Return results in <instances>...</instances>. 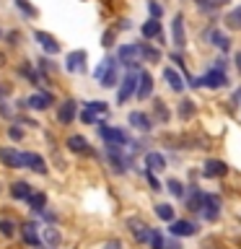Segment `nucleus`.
Returning <instances> with one entry per match:
<instances>
[{
  "mask_svg": "<svg viewBox=\"0 0 241 249\" xmlns=\"http://www.w3.org/2000/svg\"><path fill=\"white\" fill-rule=\"evenodd\" d=\"M16 5H18V11H21L23 16H31V18L36 16V8L31 5V3H26V0H16Z\"/></svg>",
  "mask_w": 241,
  "mask_h": 249,
  "instance_id": "nucleus-38",
  "label": "nucleus"
},
{
  "mask_svg": "<svg viewBox=\"0 0 241 249\" xmlns=\"http://www.w3.org/2000/svg\"><path fill=\"white\" fill-rule=\"evenodd\" d=\"M228 0H210V5H225Z\"/></svg>",
  "mask_w": 241,
  "mask_h": 249,
  "instance_id": "nucleus-48",
  "label": "nucleus"
},
{
  "mask_svg": "<svg viewBox=\"0 0 241 249\" xmlns=\"http://www.w3.org/2000/svg\"><path fill=\"white\" fill-rule=\"evenodd\" d=\"M3 62H5V54H3V52H0V65H3Z\"/></svg>",
  "mask_w": 241,
  "mask_h": 249,
  "instance_id": "nucleus-50",
  "label": "nucleus"
},
{
  "mask_svg": "<svg viewBox=\"0 0 241 249\" xmlns=\"http://www.w3.org/2000/svg\"><path fill=\"white\" fill-rule=\"evenodd\" d=\"M145 177H148V184H151V190H153V192H161V182L155 179V174H153L151 169L145 171Z\"/></svg>",
  "mask_w": 241,
  "mask_h": 249,
  "instance_id": "nucleus-40",
  "label": "nucleus"
},
{
  "mask_svg": "<svg viewBox=\"0 0 241 249\" xmlns=\"http://www.w3.org/2000/svg\"><path fill=\"white\" fill-rule=\"evenodd\" d=\"M8 39H11V44H18V31H11V34H8Z\"/></svg>",
  "mask_w": 241,
  "mask_h": 249,
  "instance_id": "nucleus-47",
  "label": "nucleus"
},
{
  "mask_svg": "<svg viewBox=\"0 0 241 249\" xmlns=\"http://www.w3.org/2000/svg\"><path fill=\"white\" fill-rule=\"evenodd\" d=\"M99 135L106 140V143H114V145H127L130 143V135L120 127H109V124H101L99 127Z\"/></svg>",
  "mask_w": 241,
  "mask_h": 249,
  "instance_id": "nucleus-5",
  "label": "nucleus"
},
{
  "mask_svg": "<svg viewBox=\"0 0 241 249\" xmlns=\"http://www.w3.org/2000/svg\"><path fill=\"white\" fill-rule=\"evenodd\" d=\"M148 11H151V18H161V13H163V8L155 3V0H151L148 3Z\"/></svg>",
  "mask_w": 241,
  "mask_h": 249,
  "instance_id": "nucleus-41",
  "label": "nucleus"
},
{
  "mask_svg": "<svg viewBox=\"0 0 241 249\" xmlns=\"http://www.w3.org/2000/svg\"><path fill=\"white\" fill-rule=\"evenodd\" d=\"M151 91H153V75H151V73H145V70H140V83H138V99H140V101H145L148 96H151Z\"/></svg>",
  "mask_w": 241,
  "mask_h": 249,
  "instance_id": "nucleus-20",
  "label": "nucleus"
},
{
  "mask_svg": "<svg viewBox=\"0 0 241 249\" xmlns=\"http://www.w3.org/2000/svg\"><path fill=\"white\" fill-rule=\"evenodd\" d=\"M205 221H218L221 218V197L218 195H210L205 192V210H202Z\"/></svg>",
  "mask_w": 241,
  "mask_h": 249,
  "instance_id": "nucleus-11",
  "label": "nucleus"
},
{
  "mask_svg": "<svg viewBox=\"0 0 241 249\" xmlns=\"http://www.w3.org/2000/svg\"><path fill=\"white\" fill-rule=\"evenodd\" d=\"M127 70H130V73L120 81V91H117V104H127L132 96H138V83H140L138 62H130Z\"/></svg>",
  "mask_w": 241,
  "mask_h": 249,
  "instance_id": "nucleus-1",
  "label": "nucleus"
},
{
  "mask_svg": "<svg viewBox=\"0 0 241 249\" xmlns=\"http://www.w3.org/2000/svg\"><path fill=\"white\" fill-rule=\"evenodd\" d=\"M148 244H151V249H166V244H163V236L158 229H151V239H148Z\"/></svg>",
  "mask_w": 241,
  "mask_h": 249,
  "instance_id": "nucleus-36",
  "label": "nucleus"
},
{
  "mask_svg": "<svg viewBox=\"0 0 241 249\" xmlns=\"http://www.w3.org/2000/svg\"><path fill=\"white\" fill-rule=\"evenodd\" d=\"M225 26L228 29H241V5L228 11V16H225Z\"/></svg>",
  "mask_w": 241,
  "mask_h": 249,
  "instance_id": "nucleus-30",
  "label": "nucleus"
},
{
  "mask_svg": "<svg viewBox=\"0 0 241 249\" xmlns=\"http://www.w3.org/2000/svg\"><path fill=\"white\" fill-rule=\"evenodd\" d=\"M36 229H39L36 223H26V226L21 229V236H23V241H26L29 247H42V239H39Z\"/></svg>",
  "mask_w": 241,
  "mask_h": 249,
  "instance_id": "nucleus-22",
  "label": "nucleus"
},
{
  "mask_svg": "<svg viewBox=\"0 0 241 249\" xmlns=\"http://www.w3.org/2000/svg\"><path fill=\"white\" fill-rule=\"evenodd\" d=\"M197 231H200V226L192 223V221H184V218H176V221H171V226H169V233L171 236H179V239L194 236Z\"/></svg>",
  "mask_w": 241,
  "mask_h": 249,
  "instance_id": "nucleus-4",
  "label": "nucleus"
},
{
  "mask_svg": "<svg viewBox=\"0 0 241 249\" xmlns=\"http://www.w3.org/2000/svg\"><path fill=\"white\" fill-rule=\"evenodd\" d=\"M163 81H166V86H169L174 93H182L184 86H187L184 78H182V73H179V70H174V68H166V70H163Z\"/></svg>",
  "mask_w": 241,
  "mask_h": 249,
  "instance_id": "nucleus-14",
  "label": "nucleus"
},
{
  "mask_svg": "<svg viewBox=\"0 0 241 249\" xmlns=\"http://www.w3.org/2000/svg\"><path fill=\"white\" fill-rule=\"evenodd\" d=\"M31 184L29 182H13L11 184V195H13V200H29L31 197Z\"/></svg>",
  "mask_w": 241,
  "mask_h": 249,
  "instance_id": "nucleus-23",
  "label": "nucleus"
},
{
  "mask_svg": "<svg viewBox=\"0 0 241 249\" xmlns=\"http://www.w3.org/2000/svg\"><path fill=\"white\" fill-rule=\"evenodd\" d=\"M65 145H68V151H70V153H78V156L91 153V145H88V140H86L83 135H70Z\"/></svg>",
  "mask_w": 241,
  "mask_h": 249,
  "instance_id": "nucleus-19",
  "label": "nucleus"
},
{
  "mask_svg": "<svg viewBox=\"0 0 241 249\" xmlns=\"http://www.w3.org/2000/svg\"><path fill=\"white\" fill-rule=\"evenodd\" d=\"M233 101H241V89H239V91H233Z\"/></svg>",
  "mask_w": 241,
  "mask_h": 249,
  "instance_id": "nucleus-49",
  "label": "nucleus"
},
{
  "mask_svg": "<svg viewBox=\"0 0 241 249\" xmlns=\"http://www.w3.org/2000/svg\"><path fill=\"white\" fill-rule=\"evenodd\" d=\"M81 122H83V124H101L99 117H96V112H91V109H86V112L81 114Z\"/></svg>",
  "mask_w": 241,
  "mask_h": 249,
  "instance_id": "nucleus-39",
  "label": "nucleus"
},
{
  "mask_svg": "<svg viewBox=\"0 0 241 249\" xmlns=\"http://www.w3.org/2000/svg\"><path fill=\"white\" fill-rule=\"evenodd\" d=\"M171 42H174L176 50H184L187 47V34H184V16L176 13L174 21H171Z\"/></svg>",
  "mask_w": 241,
  "mask_h": 249,
  "instance_id": "nucleus-7",
  "label": "nucleus"
},
{
  "mask_svg": "<svg viewBox=\"0 0 241 249\" xmlns=\"http://www.w3.org/2000/svg\"><path fill=\"white\" fill-rule=\"evenodd\" d=\"M179 117H182V120H192V117H194V101L192 99H182V101H179Z\"/></svg>",
  "mask_w": 241,
  "mask_h": 249,
  "instance_id": "nucleus-29",
  "label": "nucleus"
},
{
  "mask_svg": "<svg viewBox=\"0 0 241 249\" xmlns=\"http://www.w3.org/2000/svg\"><path fill=\"white\" fill-rule=\"evenodd\" d=\"M202 174H205L207 179L225 177V174H228V163L221 161V159H207V161H205V169H202Z\"/></svg>",
  "mask_w": 241,
  "mask_h": 249,
  "instance_id": "nucleus-12",
  "label": "nucleus"
},
{
  "mask_svg": "<svg viewBox=\"0 0 241 249\" xmlns=\"http://www.w3.org/2000/svg\"><path fill=\"white\" fill-rule=\"evenodd\" d=\"M120 60H106V70L101 75V86L104 89H112V86H120Z\"/></svg>",
  "mask_w": 241,
  "mask_h": 249,
  "instance_id": "nucleus-9",
  "label": "nucleus"
},
{
  "mask_svg": "<svg viewBox=\"0 0 241 249\" xmlns=\"http://www.w3.org/2000/svg\"><path fill=\"white\" fill-rule=\"evenodd\" d=\"M23 156H26V169H31V171H34V174H39V177H47V171H50V169H47V161L42 159V156L34 153V151H31V153H23Z\"/></svg>",
  "mask_w": 241,
  "mask_h": 249,
  "instance_id": "nucleus-18",
  "label": "nucleus"
},
{
  "mask_svg": "<svg viewBox=\"0 0 241 249\" xmlns=\"http://www.w3.org/2000/svg\"><path fill=\"white\" fill-rule=\"evenodd\" d=\"M207 39H210V44H215L221 52H228V50H231V44H228L231 39L225 36V34H221L218 29H215V31H210V34H207Z\"/></svg>",
  "mask_w": 241,
  "mask_h": 249,
  "instance_id": "nucleus-24",
  "label": "nucleus"
},
{
  "mask_svg": "<svg viewBox=\"0 0 241 249\" xmlns=\"http://www.w3.org/2000/svg\"><path fill=\"white\" fill-rule=\"evenodd\" d=\"M75 117H78V101L75 99H65L57 107V122L60 124H70Z\"/></svg>",
  "mask_w": 241,
  "mask_h": 249,
  "instance_id": "nucleus-8",
  "label": "nucleus"
},
{
  "mask_svg": "<svg viewBox=\"0 0 241 249\" xmlns=\"http://www.w3.org/2000/svg\"><path fill=\"white\" fill-rule=\"evenodd\" d=\"M117 57H120V62L124 68L130 65V62H135L138 57H143V50H140V42L138 44H122L120 50H117Z\"/></svg>",
  "mask_w": 241,
  "mask_h": 249,
  "instance_id": "nucleus-10",
  "label": "nucleus"
},
{
  "mask_svg": "<svg viewBox=\"0 0 241 249\" xmlns=\"http://www.w3.org/2000/svg\"><path fill=\"white\" fill-rule=\"evenodd\" d=\"M127 231L135 236V241H140V244L151 239V229H148L145 223H140L138 218H130V221H127Z\"/></svg>",
  "mask_w": 241,
  "mask_h": 249,
  "instance_id": "nucleus-16",
  "label": "nucleus"
},
{
  "mask_svg": "<svg viewBox=\"0 0 241 249\" xmlns=\"http://www.w3.org/2000/svg\"><path fill=\"white\" fill-rule=\"evenodd\" d=\"M140 31H143V36H145V39H158V36H161V21H158V18L145 21Z\"/></svg>",
  "mask_w": 241,
  "mask_h": 249,
  "instance_id": "nucleus-25",
  "label": "nucleus"
},
{
  "mask_svg": "<svg viewBox=\"0 0 241 249\" xmlns=\"http://www.w3.org/2000/svg\"><path fill=\"white\" fill-rule=\"evenodd\" d=\"M26 202H29V208L34 210V213H42V210L47 208V195L44 192H31V197Z\"/></svg>",
  "mask_w": 241,
  "mask_h": 249,
  "instance_id": "nucleus-26",
  "label": "nucleus"
},
{
  "mask_svg": "<svg viewBox=\"0 0 241 249\" xmlns=\"http://www.w3.org/2000/svg\"><path fill=\"white\" fill-rule=\"evenodd\" d=\"M155 215H158L161 221H166V223L176 221V213H174V208H171V205H166V202H158V205H155Z\"/></svg>",
  "mask_w": 241,
  "mask_h": 249,
  "instance_id": "nucleus-27",
  "label": "nucleus"
},
{
  "mask_svg": "<svg viewBox=\"0 0 241 249\" xmlns=\"http://www.w3.org/2000/svg\"><path fill=\"white\" fill-rule=\"evenodd\" d=\"M153 112H155V117H158L161 122H169V109H166V104H163L161 99H153Z\"/></svg>",
  "mask_w": 241,
  "mask_h": 249,
  "instance_id": "nucleus-31",
  "label": "nucleus"
},
{
  "mask_svg": "<svg viewBox=\"0 0 241 249\" xmlns=\"http://www.w3.org/2000/svg\"><path fill=\"white\" fill-rule=\"evenodd\" d=\"M166 187H169L171 197H184V184L179 182V179H169V182H166Z\"/></svg>",
  "mask_w": 241,
  "mask_h": 249,
  "instance_id": "nucleus-35",
  "label": "nucleus"
},
{
  "mask_svg": "<svg viewBox=\"0 0 241 249\" xmlns=\"http://www.w3.org/2000/svg\"><path fill=\"white\" fill-rule=\"evenodd\" d=\"M166 249H182V244H179V236H171L169 244H166Z\"/></svg>",
  "mask_w": 241,
  "mask_h": 249,
  "instance_id": "nucleus-44",
  "label": "nucleus"
},
{
  "mask_svg": "<svg viewBox=\"0 0 241 249\" xmlns=\"http://www.w3.org/2000/svg\"><path fill=\"white\" fill-rule=\"evenodd\" d=\"M233 65H236V73L241 75V52H236V54H233Z\"/></svg>",
  "mask_w": 241,
  "mask_h": 249,
  "instance_id": "nucleus-46",
  "label": "nucleus"
},
{
  "mask_svg": "<svg viewBox=\"0 0 241 249\" xmlns=\"http://www.w3.org/2000/svg\"><path fill=\"white\" fill-rule=\"evenodd\" d=\"M140 50H143V60L145 62H158L161 60V52L155 50V47H151L148 42H140Z\"/></svg>",
  "mask_w": 241,
  "mask_h": 249,
  "instance_id": "nucleus-28",
  "label": "nucleus"
},
{
  "mask_svg": "<svg viewBox=\"0 0 241 249\" xmlns=\"http://www.w3.org/2000/svg\"><path fill=\"white\" fill-rule=\"evenodd\" d=\"M34 249H44V247H34ZM50 249H54V247H50Z\"/></svg>",
  "mask_w": 241,
  "mask_h": 249,
  "instance_id": "nucleus-51",
  "label": "nucleus"
},
{
  "mask_svg": "<svg viewBox=\"0 0 241 249\" xmlns=\"http://www.w3.org/2000/svg\"><path fill=\"white\" fill-rule=\"evenodd\" d=\"M18 70H21V75H23V78H29V83H34V86H42V75H36L34 70H31V65H26V62H23V65H21Z\"/></svg>",
  "mask_w": 241,
  "mask_h": 249,
  "instance_id": "nucleus-32",
  "label": "nucleus"
},
{
  "mask_svg": "<svg viewBox=\"0 0 241 249\" xmlns=\"http://www.w3.org/2000/svg\"><path fill=\"white\" fill-rule=\"evenodd\" d=\"M34 39L42 44L44 52H50V54H57V52H60V42H57L52 34H47V31H34Z\"/></svg>",
  "mask_w": 241,
  "mask_h": 249,
  "instance_id": "nucleus-17",
  "label": "nucleus"
},
{
  "mask_svg": "<svg viewBox=\"0 0 241 249\" xmlns=\"http://www.w3.org/2000/svg\"><path fill=\"white\" fill-rule=\"evenodd\" d=\"M200 86H207V89H223V86H228V75H225L221 68H210L205 75L197 78V89Z\"/></svg>",
  "mask_w": 241,
  "mask_h": 249,
  "instance_id": "nucleus-2",
  "label": "nucleus"
},
{
  "mask_svg": "<svg viewBox=\"0 0 241 249\" xmlns=\"http://www.w3.org/2000/svg\"><path fill=\"white\" fill-rule=\"evenodd\" d=\"M44 241L50 247H57L60 244V233H57V229H44Z\"/></svg>",
  "mask_w": 241,
  "mask_h": 249,
  "instance_id": "nucleus-37",
  "label": "nucleus"
},
{
  "mask_svg": "<svg viewBox=\"0 0 241 249\" xmlns=\"http://www.w3.org/2000/svg\"><path fill=\"white\" fill-rule=\"evenodd\" d=\"M86 109H91V112H96V114H106L109 112V104H106V101L93 99V101H86Z\"/></svg>",
  "mask_w": 241,
  "mask_h": 249,
  "instance_id": "nucleus-34",
  "label": "nucleus"
},
{
  "mask_svg": "<svg viewBox=\"0 0 241 249\" xmlns=\"http://www.w3.org/2000/svg\"><path fill=\"white\" fill-rule=\"evenodd\" d=\"M65 70L68 73H81V70H86V52L83 50L70 52L68 60H65Z\"/></svg>",
  "mask_w": 241,
  "mask_h": 249,
  "instance_id": "nucleus-15",
  "label": "nucleus"
},
{
  "mask_svg": "<svg viewBox=\"0 0 241 249\" xmlns=\"http://www.w3.org/2000/svg\"><path fill=\"white\" fill-rule=\"evenodd\" d=\"M104 249H122V241L120 239H112V241H106Z\"/></svg>",
  "mask_w": 241,
  "mask_h": 249,
  "instance_id": "nucleus-43",
  "label": "nucleus"
},
{
  "mask_svg": "<svg viewBox=\"0 0 241 249\" xmlns=\"http://www.w3.org/2000/svg\"><path fill=\"white\" fill-rule=\"evenodd\" d=\"M0 161L5 163L8 169H26V156L13 151V148H3L0 145Z\"/></svg>",
  "mask_w": 241,
  "mask_h": 249,
  "instance_id": "nucleus-6",
  "label": "nucleus"
},
{
  "mask_svg": "<svg viewBox=\"0 0 241 249\" xmlns=\"http://www.w3.org/2000/svg\"><path fill=\"white\" fill-rule=\"evenodd\" d=\"M0 233H3V236H16V223L11 221V218H0Z\"/></svg>",
  "mask_w": 241,
  "mask_h": 249,
  "instance_id": "nucleus-33",
  "label": "nucleus"
},
{
  "mask_svg": "<svg viewBox=\"0 0 241 249\" xmlns=\"http://www.w3.org/2000/svg\"><path fill=\"white\" fill-rule=\"evenodd\" d=\"M127 122H130L135 130H140V132H151V130H153V120H151L145 112H138V109L127 114Z\"/></svg>",
  "mask_w": 241,
  "mask_h": 249,
  "instance_id": "nucleus-13",
  "label": "nucleus"
},
{
  "mask_svg": "<svg viewBox=\"0 0 241 249\" xmlns=\"http://www.w3.org/2000/svg\"><path fill=\"white\" fill-rule=\"evenodd\" d=\"M112 39H114V31H106V34H104V42H101V44H104V47H112Z\"/></svg>",
  "mask_w": 241,
  "mask_h": 249,
  "instance_id": "nucleus-45",
  "label": "nucleus"
},
{
  "mask_svg": "<svg viewBox=\"0 0 241 249\" xmlns=\"http://www.w3.org/2000/svg\"><path fill=\"white\" fill-rule=\"evenodd\" d=\"M145 166L151 171H163L166 169V159H163V153H158V151H148L145 153Z\"/></svg>",
  "mask_w": 241,
  "mask_h": 249,
  "instance_id": "nucleus-21",
  "label": "nucleus"
},
{
  "mask_svg": "<svg viewBox=\"0 0 241 249\" xmlns=\"http://www.w3.org/2000/svg\"><path fill=\"white\" fill-rule=\"evenodd\" d=\"M8 138L11 140H23V130L16 127V124H11V127H8Z\"/></svg>",
  "mask_w": 241,
  "mask_h": 249,
  "instance_id": "nucleus-42",
  "label": "nucleus"
},
{
  "mask_svg": "<svg viewBox=\"0 0 241 249\" xmlns=\"http://www.w3.org/2000/svg\"><path fill=\"white\" fill-rule=\"evenodd\" d=\"M52 101H54V96H52L50 91H39V93H31L29 99H23V101H21V107L34 109V112H44V109H50Z\"/></svg>",
  "mask_w": 241,
  "mask_h": 249,
  "instance_id": "nucleus-3",
  "label": "nucleus"
}]
</instances>
